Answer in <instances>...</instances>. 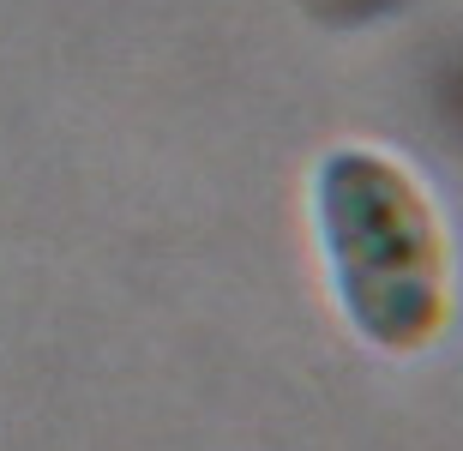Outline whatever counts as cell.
I'll list each match as a JSON object with an SVG mask.
<instances>
[{
	"mask_svg": "<svg viewBox=\"0 0 463 451\" xmlns=\"http://www.w3.org/2000/svg\"><path fill=\"white\" fill-rule=\"evenodd\" d=\"M307 217L331 307L361 349L410 362L451 331L458 253L446 211L397 151L331 145L313 163Z\"/></svg>",
	"mask_w": 463,
	"mask_h": 451,
	"instance_id": "obj_1",
	"label": "cell"
}]
</instances>
